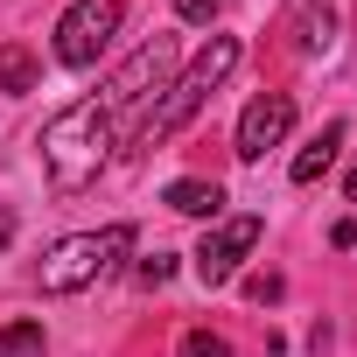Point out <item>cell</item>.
<instances>
[{
    "label": "cell",
    "instance_id": "6da1fadb",
    "mask_svg": "<svg viewBox=\"0 0 357 357\" xmlns=\"http://www.w3.org/2000/svg\"><path fill=\"white\" fill-rule=\"evenodd\" d=\"M168 77H175V43L154 36V43H140L91 98L63 105V112L43 126V168H50V183H56L63 197L91 190L98 175L112 168L119 140L140 133V119L154 112V91H168Z\"/></svg>",
    "mask_w": 357,
    "mask_h": 357
},
{
    "label": "cell",
    "instance_id": "7a4b0ae2",
    "mask_svg": "<svg viewBox=\"0 0 357 357\" xmlns=\"http://www.w3.org/2000/svg\"><path fill=\"white\" fill-rule=\"evenodd\" d=\"M231 70H238V36H211L183 77H168V91H161V98H154V112L140 119V140L154 147V140H168V133H183V126L211 105V91H218Z\"/></svg>",
    "mask_w": 357,
    "mask_h": 357
},
{
    "label": "cell",
    "instance_id": "3957f363",
    "mask_svg": "<svg viewBox=\"0 0 357 357\" xmlns=\"http://www.w3.org/2000/svg\"><path fill=\"white\" fill-rule=\"evenodd\" d=\"M126 252H133V225H105V231L56 238L43 252V294H84L91 280H112Z\"/></svg>",
    "mask_w": 357,
    "mask_h": 357
},
{
    "label": "cell",
    "instance_id": "277c9868",
    "mask_svg": "<svg viewBox=\"0 0 357 357\" xmlns=\"http://www.w3.org/2000/svg\"><path fill=\"white\" fill-rule=\"evenodd\" d=\"M119 22H126V0H70L63 22H56V63L63 70H91L112 50Z\"/></svg>",
    "mask_w": 357,
    "mask_h": 357
},
{
    "label": "cell",
    "instance_id": "5b68a950",
    "mask_svg": "<svg viewBox=\"0 0 357 357\" xmlns=\"http://www.w3.org/2000/svg\"><path fill=\"white\" fill-rule=\"evenodd\" d=\"M259 231H266L259 218H225V225H211V231H204V245L190 252V259H197V280H204V287H225V280L252 259Z\"/></svg>",
    "mask_w": 357,
    "mask_h": 357
},
{
    "label": "cell",
    "instance_id": "8992f818",
    "mask_svg": "<svg viewBox=\"0 0 357 357\" xmlns=\"http://www.w3.org/2000/svg\"><path fill=\"white\" fill-rule=\"evenodd\" d=\"M287 126H294V98L287 91H259L245 112H238V161H266V147H280L287 140Z\"/></svg>",
    "mask_w": 357,
    "mask_h": 357
},
{
    "label": "cell",
    "instance_id": "52a82bcc",
    "mask_svg": "<svg viewBox=\"0 0 357 357\" xmlns=\"http://www.w3.org/2000/svg\"><path fill=\"white\" fill-rule=\"evenodd\" d=\"M343 133H350V126H343V119H329V126H322V133H315V140L294 154V168H287V175H294L301 190H308V183H322V175L336 168V147H343Z\"/></svg>",
    "mask_w": 357,
    "mask_h": 357
},
{
    "label": "cell",
    "instance_id": "ba28073f",
    "mask_svg": "<svg viewBox=\"0 0 357 357\" xmlns=\"http://www.w3.org/2000/svg\"><path fill=\"white\" fill-rule=\"evenodd\" d=\"M168 211H183V218H211L225 211V190L218 183H197V175H183V183H168Z\"/></svg>",
    "mask_w": 357,
    "mask_h": 357
},
{
    "label": "cell",
    "instance_id": "9c48e42d",
    "mask_svg": "<svg viewBox=\"0 0 357 357\" xmlns=\"http://www.w3.org/2000/svg\"><path fill=\"white\" fill-rule=\"evenodd\" d=\"M36 77H43L36 50H22V43H0V91H8V98H22V91H36Z\"/></svg>",
    "mask_w": 357,
    "mask_h": 357
},
{
    "label": "cell",
    "instance_id": "30bf717a",
    "mask_svg": "<svg viewBox=\"0 0 357 357\" xmlns=\"http://www.w3.org/2000/svg\"><path fill=\"white\" fill-rule=\"evenodd\" d=\"M329 43H336V15H329V8H301V15H294V50H301V56H322Z\"/></svg>",
    "mask_w": 357,
    "mask_h": 357
},
{
    "label": "cell",
    "instance_id": "8fae6325",
    "mask_svg": "<svg viewBox=\"0 0 357 357\" xmlns=\"http://www.w3.org/2000/svg\"><path fill=\"white\" fill-rule=\"evenodd\" d=\"M43 350H50L43 322H0V357H43Z\"/></svg>",
    "mask_w": 357,
    "mask_h": 357
},
{
    "label": "cell",
    "instance_id": "7c38bea8",
    "mask_svg": "<svg viewBox=\"0 0 357 357\" xmlns=\"http://www.w3.org/2000/svg\"><path fill=\"white\" fill-rule=\"evenodd\" d=\"M175 357H231V343H225V336H211V329H190L183 343H175Z\"/></svg>",
    "mask_w": 357,
    "mask_h": 357
},
{
    "label": "cell",
    "instance_id": "4fadbf2b",
    "mask_svg": "<svg viewBox=\"0 0 357 357\" xmlns=\"http://www.w3.org/2000/svg\"><path fill=\"white\" fill-rule=\"evenodd\" d=\"M168 273H175V259H168V252H154V259H140V287H161Z\"/></svg>",
    "mask_w": 357,
    "mask_h": 357
},
{
    "label": "cell",
    "instance_id": "5bb4252c",
    "mask_svg": "<svg viewBox=\"0 0 357 357\" xmlns=\"http://www.w3.org/2000/svg\"><path fill=\"white\" fill-rule=\"evenodd\" d=\"M175 15L183 22H211V15H225V0H175Z\"/></svg>",
    "mask_w": 357,
    "mask_h": 357
},
{
    "label": "cell",
    "instance_id": "9a60e30c",
    "mask_svg": "<svg viewBox=\"0 0 357 357\" xmlns=\"http://www.w3.org/2000/svg\"><path fill=\"white\" fill-rule=\"evenodd\" d=\"M252 301H280V273H259L252 280Z\"/></svg>",
    "mask_w": 357,
    "mask_h": 357
},
{
    "label": "cell",
    "instance_id": "2e32d148",
    "mask_svg": "<svg viewBox=\"0 0 357 357\" xmlns=\"http://www.w3.org/2000/svg\"><path fill=\"white\" fill-rule=\"evenodd\" d=\"M15 245V211H0V252Z\"/></svg>",
    "mask_w": 357,
    "mask_h": 357
},
{
    "label": "cell",
    "instance_id": "e0dca14e",
    "mask_svg": "<svg viewBox=\"0 0 357 357\" xmlns=\"http://www.w3.org/2000/svg\"><path fill=\"white\" fill-rule=\"evenodd\" d=\"M343 197H350V204H357V168H350V183H343Z\"/></svg>",
    "mask_w": 357,
    "mask_h": 357
}]
</instances>
